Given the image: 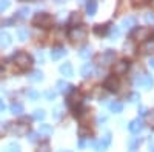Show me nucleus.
<instances>
[{
	"label": "nucleus",
	"instance_id": "22",
	"mask_svg": "<svg viewBox=\"0 0 154 152\" xmlns=\"http://www.w3.org/2000/svg\"><path fill=\"white\" fill-rule=\"evenodd\" d=\"M28 14H29V8H20V9L16 12V17H14V20H16V19L23 20V19H26V17H28Z\"/></svg>",
	"mask_w": 154,
	"mask_h": 152
},
{
	"label": "nucleus",
	"instance_id": "27",
	"mask_svg": "<svg viewBox=\"0 0 154 152\" xmlns=\"http://www.w3.org/2000/svg\"><path fill=\"white\" fill-rule=\"evenodd\" d=\"M109 109L112 112H122L123 111V103H120V101H112V103H109Z\"/></svg>",
	"mask_w": 154,
	"mask_h": 152
},
{
	"label": "nucleus",
	"instance_id": "1",
	"mask_svg": "<svg viewBox=\"0 0 154 152\" xmlns=\"http://www.w3.org/2000/svg\"><path fill=\"white\" fill-rule=\"evenodd\" d=\"M51 23H53V17L49 14H46V12H38L32 19V25L34 26H38V28H49Z\"/></svg>",
	"mask_w": 154,
	"mask_h": 152
},
{
	"label": "nucleus",
	"instance_id": "12",
	"mask_svg": "<svg viewBox=\"0 0 154 152\" xmlns=\"http://www.w3.org/2000/svg\"><path fill=\"white\" fill-rule=\"evenodd\" d=\"M12 43L11 35L6 31H0V48H8Z\"/></svg>",
	"mask_w": 154,
	"mask_h": 152
},
{
	"label": "nucleus",
	"instance_id": "50",
	"mask_svg": "<svg viewBox=\"0 0 154 152\" xmlns=\"http://www.w3.org/2000/svg\"><path fill=\"white\" fill-rule=\"evenodd\" d=\"M65 152H69V151H65Z\"/></svg>",
	"mask_w": 154,
	"mask_h": 152
},
{
	"label": "nucleus",
	"instance_id": "34",
	"mask_svg": "<svg viewBox=\"0 0 154 152\" xmlns=\"http://www.w3.org/2000/svg\"><path fill=\"white\" fill-rule=\"evenodd\" d=\"M28 97H29L31 100H37L38 97H40V94H38L37 91H34V89H31V91H28Z\"/></svg>",
	"mask_w": 154,
	"mask_h": 152
},
{
	"label": "nucleus",
	"instance_id": "41",
	"mask_svg": "<svg viewBox=\"0 0 154 152\" xmlns=\"http://www.w3.org/2000/svg\"><path fill=\"white\" fill-rule=\"evenodd\" d=\"M119 34H120V31H119L117 28H112V29H111V37H112V40H116L114 37H117Z\"/></svg>",
	"mask_w": 154,
	"mask_h": 152
},
{
	"label": "nucleus",
	"instance_id": "8",
	"mask_svg": "<svg viewBox=\"0 0 154 152\" xmlns=\"http://www.w3.org/2000/svg\"><path fill=\"white\" fill-rule=\"evenodd\" d=\"M119 80L114 77V75H111V77H108L106 80H105V83H103V88H106L108 91H112V92H116L119 89Z\"/></svg>",
	"mask_w": 154,
	"mask_h": 152
},
{
	"label": "nucleus",
	"instance_id": "17",
	"mask_svg": "<svg viewBox=\"0 0 154 152\" xmlns=\"http://www.w3.org/2000/svg\"><path fill=\"white\" fill-rule=\"evenodd\" d=\"M9 109L14 115H22L23 114V105L19 103V101H12V103L9 105Z\"/></svg>",
	"mask_w": 154,
	"mask_h": 152
},
{
	"label": "nucleus",
	"instance_id": "35",
	"mask_svg": "<svg viewBox=\"0 0 154 152\" xmlns=\"http://www.w3.org/2000/svg\"><path fill=\"white\" fill-rule=\"evenodd\" d=\"M19 145H16V143H9L8 145V152H19Z\"/></svg>",
	"mask_w": 154,
	"mask_h": 152
},
{
	"label": "nucleus",
	"instance_id": "14",
	"mask_svg": "<svg viewBox=\"0 0 154 152\" xmlns=\"http://www.w3.org/2000/svg\"><path fill=\"white\" fill-rule=\"evenodd\" d=\"M148 35H149V28H139L134 32V39L139 40V42H142V40L148 39Z\"/></svg>",
	"mask_w": 154,
	"mask_h": 152
},
{
	"label": "nucleus",
	"instance_id": "9",
	"mask_svg": "<svg viewBox=\"0 0 154 152\" xmlns=\"http://www.w3.org/2000/svg\"><path fill=\"white\" fill-rule=\"evenodd\" d=\"M128 68H130V61L128 60H120L117 63H114V74H125L128 71Z\"/></svg>",
	"mask_w": 154,
	"mask_h": 152
},
{
	"label": "nucleus",
	"instance_id": "2",
	"mask_svg": "<svg viewBox=\"0 0 154 152\" xmlns=\"http://www.w3.org/2000/svg\"><path fill=\"white\" fill-rule=\"evenodd\" d=\"M14 60H16V65L20 69H28L32 65V58L26 52H17V54H14Z\"/></svg>",
	"mask_w": 154,
	"mask_h": 152
},
{
	"label": "nucleus",
	"instance_id": "7",
	"mask_svg": "<svg viewBox=\"0 0 154 152\" xmlns=\"http://www.w3.org/2000/svg\"><path fill=\"white\" fill-rule=\"evenodd\" d=\"M114 57H116L114 51L112 49H106L103 54H100L97 57V63H99V65H102V66H108V65H111V63L114 61Z\"/></svg>",
	"mask_w": 154,
	"mask_h": 152
},
{
	"label": "nucleus",
	"instance_id": "45",
	"mask_svg": "<svg viewBox=\"0 0 154 152\" xmlns=\"http://www.w3.org/2000/svg\"><path fill=\"white\" fill-rule=\"evenodd\" d=\"M148 63H149V66H151V68H152V69H154V57H151V58H149V61H148Z\"/></svg>",
	"mask_w": 154,
	"mask_h": 152
},
{
	"label": "nucleus",
	"instance_id": "21",
	"mask_svg": "<svg viewBox=\"0 0 154 152\" xmlns=\"http://www.w3.org/2000/svg\"><path fill=\"white\" fill-rule=\"evenodd\" d=\"M38 132H40V135L43 134V135L49 137V135H53V126L43 123V124H40V129H38Z\"/></svg>",
	"mask_w": 154,
	"mask_h": 152
},
{
	"label": "nucleus",
	"instance_id": "26",
	"mask_svg": "<svg viewBox=\"0 0 154 152\" xmlns=\"http://www.w3.org/2000/svg\"><path fill=\"white\" fill-rule=\"evenodd\" d=\"M86 11H88V16H94L97 12V2H88L86 3Z\"/></svg>",
	"mask_w": 154,
	"mask_h": 152
},
{
	"label": "nucleus",
	"instance_id": "18",
	"mask_svg": "<svg viewBox=\"0 0 154 152\" xmlns=\"http://www.w3.org/2000/svg\"><path fill=\"white\" fill-rule=\"evenodd\" d=\"M80 101H82V95H80V92H77V91H74V92L68 97V103H69L71 106L80 105Z\"/></svg>",
	"mask_w": 154,
	"mask_h": 152
},
{
	"label": "nucleus",
	"instance_id": "38",
	"mask_svg": "<svg viewBox=\"0 0 154 152\" xmlns=\"http://www.w3.org/2000/svg\"><path fill=\"white\" fill-rule=\"evenodd\" d=\"M8 8H9V2H0V12H3Z\"/></svg>",
	"mask_w": 154,
	"mask_h": 152
},
{
	"label": "nucleus",
	"instance_id": "42",
	"mask_svg": "<svg viewBox=\"0 0 154 152\" xmlns=\"http://www.w3.org/2000/svg\"><path fill=\"white\" fill-rule=\"evenodd\" d=\"M125 49H128V52H130V54H131V52H134V46H133L130 42L125 43Z\"/></svg>",
	"mask_w": 154,
	"mask_h": 152
},
{
	"label": "nucleus",
	"instance_id": "32",
	"mask_svg": "<svg viewBox=\"0 0 154 152\" xmlns=\"http://www.w3.org/2000/svg\"><path fill=\"white\" fill-rule=\"evenodd\" d=\"M37 152H51V148L48 143H42L40 146L37 148Z\"/></svg>",
	"mask_w": 154,
	"mask_h": 152
},
{
	"label": "nucleus",
	"instance_id": "5",
	"mask_svg": "<svg viewBox=\"0 0 154 152\" xmlns=\"http://www.w3.org/2000/svg\"><path fill=\"white\" fill-rule=\"evenodd\" d=\"M109 143H111V134L106 132L103 137L100 138V140L93 142V148H94L97 152H103V151H106V148L109 146Z\"/></svg>",
	"mask_w": 154,
	"mask_h": 152
},
{
	"label": "nucleus",
	"instance_id": "39",
	"mask_svg": "<svg viewBox=\"0 0 154 152\" xmlns=\"http://www.w3.org/2000/svg\"><path fill=\"white\" fill-rule=\"evenodd\" d=\"M137 100H140V95H139L137 92H133V94L130 95V101H133V103H134V101H137Z\"/></svg>",
	"mask_w": 154,
	"mask_h": 152
},
{
	"label": "nucleus",
	"instance_id": "44",
	"mask_svg": "<svg viewBox=\"0 0 154 152\" xmlns=\"http://www.w3.org/2000/svg\"><path fill=\"white\" fill-rule=\"evenodd\" d=\"M12 23H14V19H6V20H3V22H2L3 26H5V25H12Z\"/></svg>",
	"mask_w": 154,
	"mask_h": 152
},
{
	"label": "nucleus",
	"instance_id": "13",
	"mask_svg": "<svg viewBox=\"0 0 154 152\" xmlns=\"http://www.w3.org/2000/svg\"><path fill=\"white\" fill-rule=\"evenodd\" d=\"M136 25H137V17H134V16H128V17H125V19L122 20V26L126 28V29L134 28Z\"/></svg>",
	"mask_w": 154,
	"mask_h": 152
},
{
	"label": "nucleus",
	"instance_id": "33",
	"mask_svg": "<svg viewBox=\"0 0 154 152\" xmlns=\"http://www.w3.org/2000/svg\"><path fill=\"white\" fill-rule=\"evenodd\" d=\"M145 22L154 25V12H152V11H151V12H146V14H145Z\"/></svg>",
	"mask_w": 154,
	"mask_h": 152
},
{
	"label": "nucleus",
	"instance_id": "15",
	"mask_svg": "<svg viewBox=\"0 0 154 152\" xmlns=\"http://www.w3.org/2000/svg\"><path fill=\"white\" fill-rule=\"evenodd\" d=\"M94 72V66H93V63H85V65L80 68V75L82 77H89V75H93Z\"/></svg>",
	"mask_w": 154,
	"mask_h": 152
},
{
	"label": "nucleus",
	"instance_id": "31",
	"mask_svg": "<svg viewBox=\"0 0 154 152\" xmlns=\"http://www.w3.org/2000/svg\"><path fill=\"white\" fill-rule=\"evenodd\" d=\"M146 123L151 126V128H154V109L146 114Z\"/></svg>",
	"mask_w": 154,
	"mask_h": 152
},
{
	"label": "nucleus",
	"instance_id": "11",
	"mask_svg": "<svg viewBox=\"0 0 154 152\" xmlns=\"http://www.w3.org/2000/svg\"><path fill=\"white\" fill-rule=\"evenodd\" d=\"M60 72L65 75V77H72L74 75V68L69 61H65L63 65H60Z\"/></svg>",
	"mask_w": 154,
	"mask_h": 152
},
{
	"label": "nucleus",
	"instance_id": "29",
	"mask_svg": "<svg viewBox=\"0 0 154 152\" xmlns=\"http://www.w3.org/2000/svg\"><path fill=\"white\" fill-rule=\"evenodd\" d=\"M45 117H46V114H45L43 109H35L34 114H32V118L34 120H43Z\"/></svg>",
	"mask_w": 154,
	"mask_h": 152
},
{
	"label": "nucleus",
	"instance_id": "47",
	"mask_svg": "<svg viewBox=\"0 0 154 152\" xmlns=\"http://www.w3.org/2000/svg\"><path fill=\"white\" fill-rule=\"evenodd\" d=\"M5 109V103H3V100L0 98V111H3Z\"/></svg>",
	"mask_w": 154,
	"mask_h": 152
},
{
	"label": "nucleus",
	"instance_id": "46",
	"mask_svg": "<svg viewBox=\"0 0 154 152\" xmlns=\"http://www.w3.org/2000/svg\"><path fill=\"white\" fill-rule=\"evenodd\" d=\"M140 114H142V115H143V114H146V108L145 106H140Z\"/></svg>",
	"mask_w": 154,
	"mask_h": 152
},
{
	"label": "nucleus",
	"instance_id": "36",
	"mask_svg": "<svg viewBox=\"0 0 154 152\" xmlns=\"http://www.w3.org/2000/svg\"><path fill=\"white\" fill-rule=\"evenodd\" d=\"M28 138H29V142H32V143H34V142H37L40 137H38V134H37V132H29Z\"/></svg>",
	"mask_w": 154,
	"mask_h": 152
},
{
	"label": "nucleus",
	"instance_id": "48",
	"mask_svg": "<svg viewBox=\"0 0 154 152\" xmlns=\"http://www.w3.org/2000/svg\"><path fill=\"white\" fill-rule=\"evenodd\" d=\"M79 146H80V148H85V146H86V142H85V140H80V142H79Z\"/></svg>",
	"mask_w": 154,
	"mask_h": 152
},
{
	"label": "nucleus",
	"instance_id": "30",
	"mask_svg": "<svg viewBox=\"0 0 154 152\" xmlns=\"http://www.w3.org/2000/svg\"><path fill=\"white\" fill-rule=\"evenodd\" d=\"M82 20V16H80V12H72L71 17H69V23L71 25H75V23H79Z\"/></svg>",
	"mask_w": 154,
	"mask_h": 152
},
{
	"label": "nucleus",
	"instance_id": "49",
	"mask_svg": "<svg viewBox=\"0 0 154 152\" xmlns=\"http://www.w3.org/2000/svg\"><path fill=\"white\" fill-rule=\"evenodd\" d=\"M151 152H154V146H152V148H151Z\"/></svg>",
	"mask_w": 154,
	"mask_h": 152
},
{
	"label": "nucleus",
	"instance_id": "25",
	"mask_svg": "<svg viewBox=\"0 0 154 152\" xmlns=\"http://www.w3.org/2000/svg\"><path fill=\"white\" fill-rule=\"evenodd\" d=\"M17 37H19V40L20 42H25L29 37V32H28V29L26 28H19L17 29Z\"/></svg>",
	"mask_w": 154,
	"mask_h": 152
},
{
	"label": "nucleus",
	"instance_id": "19",
	"mask_svg": "<svg viewBox=\"0 0 154 152\" xmlns=\"http://www.w3.org/2000/svg\"><path fill=\"white\" fill-rule=\"evenodd\" d=\"M65 54H66V49H63V48H53V51H51V58H53V60H59Z\"/></svg>",
	"mask_w": 154,
	"mask_h": 152
},
{
	"label": "nucleus",
	"instance_id": "6",
	"mask_svg": "<svg viewBox=\"0 0 154 152\" xmlns=\"http://www.w3.org/2000/svg\"><path fill=\"white\" fill-rule=\"evenodd\" d=\"M134 83L140 88H145V89H151V88L154 86V79L151 77V75L148 74H142L140 77H136L134 79Z\"/></svg>",
	"mask_w": 154,
	"mask_h": 152
},
{
	"label": "nucleus",
	"instance_id": "24",
	"mask_svg": "<svg viewBox=\"0 0 154 152\" xmlns=\"http://www.w3.org/2000/svg\"><path fill=\"white\" fill-rule=\"evenodd\" d=\"M108 29H109V26H106V25H96L94 26V32L97 35H105L108 32Z\"/></svg>",
	"mask_w": 154,
	"mask_h": 152
},
{
	"label": "nucleus",
	"instance_id": "28",
	"mask_svg": "<svg viewBox=\"0 0 154 152\" xmlns=\"http://www.w3.org/2000/svg\"><path fill=\"white\" fill-rule=\"evenodd\" d=\"M29 80H31V82H42V80H43V72H42V71H34V72L29 75Z\"/></svg>",
	"mask_w": 154,
	"mask_h": 152
},
{
	"label": "nucleus",
	"instance_id": "23",
	"mask_svg": "<svg viewBox=\"0 0 154 152\" xmlns=\"http://www.w3.org/2000/svg\"><path fill=\"white\" fill-rule=\"evenodd\" d=\"M79 55L82 57V58H89L93 55V49L89 48V46H83L80 51H79Z\"/></svg>",
	"mask_w": 154,
	"mask_h": 152
},
{
	"label": "nucleus",
	"instance_id": "16",
	"mask_svg": "<svg viewBox=\"0 0 154 152\" xmlns=\"http://www.w3.org/2000/svg\"><path fill=\"white\" fill-rule=\"evenodd\" d=\"M56 88H57V91H59V92L65 94V92H69V91H71V88H72V86H71L68 82H65V80H59L57 85H56Z\"/></svg>",
	"mask_w": 154,
	"mask_h": 152
},
{
	"label": "nucleus",
	"instance_id": "10",
	"mask_svg": "<svg viewBox=\"0 0 154 152\" xmlns=\"http://www.w3.org/2000/svg\"><path fill=\"white\" fill-rule=\"evenodd\" d=\"M128 129H130L133 134H139L140 131L143 129L142 120H140V118H134L133 121H130V124H128Z\"/></svg>",
	"mask_w": 154,
	"mask_h": 152
},
{
	"label": "nucleus",
	"instance_id": "20",
	"mask_svg": "<svg viewBox=\"0 0 154 152\" xmlns=\"http://www.w3.org/2000/svg\"><path fill=\"white\" fill-rule=\"evenodd\" d=\"M140 49H142V52H145V54L154 52V39H151V40L145 42L142 46H140Z\"/></svg>",
	"mask_w": 154,
	"mask_h": 152
},
{
	"label": "nucleus",
	"instance_id": "43",
	"mask_svg": "<svg viewBox=\"0 0 154 152\" xmlns=\"http://www.w3.org/2000/svg\"><path fill=\"white\" fill-rule=\"evenodd\" d=\"M79 135H80L82 138H85L86 135H89V131H85V129H80V131H79Z\"/></svg>",
	"mask_w": 154,
	"mask_h": 152
},
{
	"label": "nucleus",
	"instance_id": "4",
	"mask_svg": "<svg viewBox=\"0 0 154 152\" xmlns=\"http://www.w3.org/2000/svg\"><path fill=\"white\" fill-rule=\"evenodd\" d=\"M8 129L12 132V134H16L17 137H22L28 132V124H25L22 121H14V123H8Z\"/></svg>",
	"mask_w": 154,
	"mask_h": 152
},
{
	"label": "nucleus",
	"instance_id": "3",
	"mask_svg": "<svg viewBox=\"0 0 154 152\" xmlns=\"http://www.w3.org/2000/svg\"><path fill=\"white\" fill-rule=\"evenodd\" d=\"M86 29L83 28V26H77V28H72L71 31H69V39H71V42H74V43H82V42H85L86 40Z\"/></svg>",
	"mask_w": 154,
	"mask_h": 152
},
{
	"label": "nucleus",
	"instance_id": "40",
	"mask_svg": "<svg viewBox=\"0 0 154 152\" xmlns=\"http://www.w3.org/2000/svg\"><path fill=\"white\" fill-rule=\"evenodd\" d=\"M45 97H46L48 100H53V98L56 97V92H53V91H46V92H45Z\"/></svg>",
	"mask_w": 154,
	"mask_h": 152
},
{
	"label": "nucleus",
	"instance_id": "37",
	"mask_svg": "<svg viewBox=\"0 0 154 152\" xmlns=\"http://www.w3.org/2000/svg\"><path fill=\"white\" fill-rule=\"evenodd\" d=\"M53 115H54L56 118H60V115H62V106H57V108L53 111Z\"/></svg>",
	"mask_w": 154,
	"mask_h": 152
}]
</instances>
